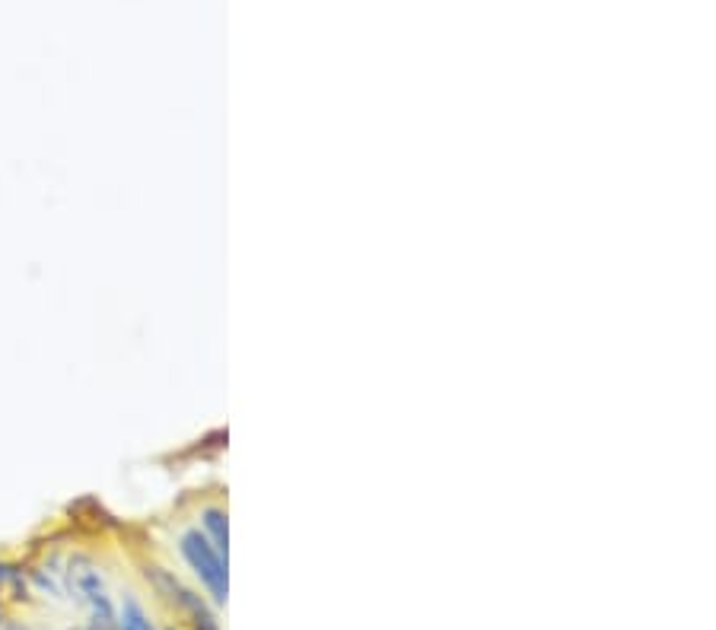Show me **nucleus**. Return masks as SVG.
<instances>
[{
  "label": "nucleus",
  "instance_id": "nucleus-1",
  "mask_svg": "<svg viewBox=\"0 0 716 630\" xmlns=\"http://www.w3.org/2000/svg\"><path fill=\"white\" fill-rule=\"evenodd\" d=\"M179 551L207 592L214 595V602H226V557L211 545V538L198 529H188L179 538Z\"/></svg>",
  "mask_w": 716,
  "mask_h": 630
},
{
  "label": "nucleus",
  "instance_id": "nucleus-2",
  "mask_svg": "<svg viewBox=\"0 0 716 630\" xmlns=\"http://www.w3.org/2000/svg\"><path fill=\"white\" fill-rule=\"evenodd\" d=\"M118 630H156V627L150 624L141 602L125 599V605H121V615H118Z\"/></svg>",
  "mask_w": 716,
  "mask_h": 630
},
{
  "label": "nucleus",
  "instance_id": "nucleus-3",
  "mask_svg": "<svg viewBox=\"0 0 716 630\" xmlns=\"http://www.w3.org/2000/svg\"><path fill=\"white\" fill-rule=\"evenodd\" d=\"M201 522L207 529V538H211V545L226 557V516H223V510H204Z\"/></svg>",
  "mask_w": 716,
  "mask_h": 630
},
{
  "label": "nucleus",
  "instance_id": "nucleus-4",
  "mask_svg": "<svg viewBox=\"0 0 716 630\" xmlns=\"http://www.w3.org/2000/svg\"><path fill=\"white\" fill-rule=\"evenodd\" d=\"M4 580H7V570H4V567H0V583H4Z\"/></svg>",
  "mask_w": 716,
  "mask_h": 630
},
{
  "label": "nucleus",
  "instance_id": "nucleus-5",
  "mask_svg": "<svg viewBox=\"0 0 716 630\" xmlns=\"http://www.w3.org/2000/svg\"><path fill=\"white\" fill-rule=\"evenodd\" d=\"M90 630H102V627H90Z\"/></svg>",
  "mask_w": 716,
  "mask_h": 630
}]
</instances>
